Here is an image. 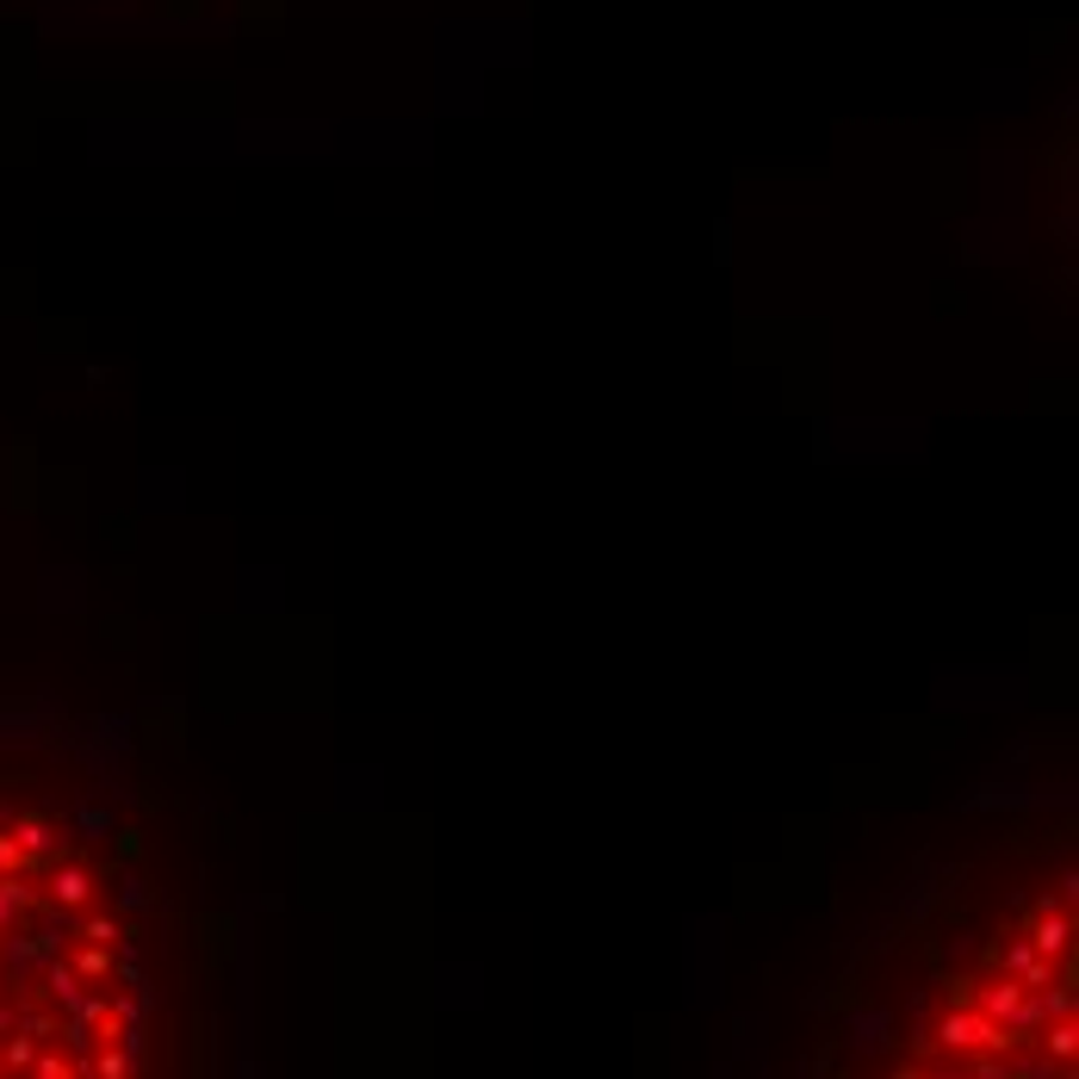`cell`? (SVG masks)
<instances>
[{
  "mask_svg": "<svg viewBox=\"0 0 1079 1079\" xmlns=\"http://www.w3.org/2000/svg\"><path fill=\"white\" fill-rule=\"evenodd\" d=\"M813 1079H1074V850L993 838L838 980Z\"/></svg>",
  "mask_w": 1079,
  "mask_h": 1079,
  "instance_id": "1",
  "label": "cell"
},
{
  "mask_svg": "<svg viewBox=\"0 0 1079 1079\" xmlns=\"http://www.w3.org/2000/svg\"><path fill=\"white\" fill-rule=\"evenodd\" d=\"M150 937L112 825L0 776V1079H155Z\"/></svg>",
  "mask_w": 1079,
  "mask_h": 1079,
  "instance_id": "2",
  "label": "cell"
}]
</instances>
